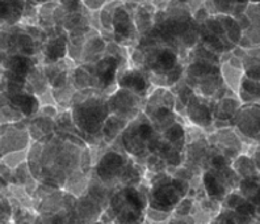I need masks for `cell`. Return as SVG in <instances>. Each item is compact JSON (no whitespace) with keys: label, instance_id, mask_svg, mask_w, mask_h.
I'll use <instances>...</instances> for the list:
<instances>
[{"label":"cell","instance_id":"cell-4","mask_svg":"<svg viewBox=\"0 0 260 224\" xmlns=\"http://www.w3.org/2000/svg\"><path fill=\"white\" fill-rule=\"evenodd\" d=\"M162 139L143 110L134 120L129 122L126 129L121 134V144L122 150L126 152L136 163L146 164L150 156L156 151Z\"/></svg>","mask_w":260,"mask_h":224},{"label":"cell","instance_id":"cell-5","mask_svg":"<svg viewBox=\"0 0 260 224\" xmlns=\"http://www.w3.org/2000/svg\"><path fill=\"white\" fill-rule=\"evenodd\" d=\"M147 194L137 186L114 190L104 214L116 224H143L147 212Z\"/></svg>","mask_w":260,"mask_h":224},{"label":"cell","instance_id":"cell-14","mask_svg":"<svg viewBox=\"0 0 260 224\" xmlns=\"http://www.w3.org/2000/svg\"><path fill=\"white\" fill-rule=\"evenodd\" d=\"M185 111H187L188 118L190 122L194 123L196 126L208 129L213 126V101L204 98L201 96L194 93L189 98L188 104L185 105Z\"/></svg>","mask_w":260,"mask_h":224},{"label":"cell","instance_id":"cell-32","mask_svg":"<svg viewBox=\"0 0 260 224\" xmlns=\"http://www.w3.org/2000/svg\"><path fill=\"white\" fill-rule=\"evenodd\" d=\"M92 224H105V223H103V221H98V223H92Z\"/></svg>","mask_w":260,"mask_h":224},{"label":"cell","instance_id":"cell-31","mask_svg":"<svg viewBox=\"0 0 260 224\" xmlns=\"http://www.w3.org/2000/svg\"><path fill=\"white\" fill-rule=\"evenodd\" d=\"M4 88H6V80H4L3 73H2V71H0V92L4 91Z\"/></svg>","mask_w":260,"mask_h":224},{"label":"cell","instance_id":"cell-34","mask_svg":"<svg viewBox=\"0 0 260 224\" xmlns=\"http://www.w3.org/2000/svg\"><path fill=\"white\" fill-rule=\"evenodd\" d=\"M209 224H214V223H209Z\"/></svg>","mask_w":260,"mask_h":224},{"label":"cell","instance_id":"cell-10","mask_svg":"<svg viewBox=\"0 0 260 224\" xmlns=\"http://www.w3.org/2000/svg\"><path fill=\"white\" fill-rule=\"evenodd\" d=\"M235 172L230 171L229 167L219 169H208L204 173V189L208 197L212 199H225L232 193L233 181L232 174Z\"/></svg>","mask_w":260,"mask_h":224},{"label":"cell","instance_id":"cell-18","mask_svg":"<svg viewBox=\"0 0 260 224\" xmlns=\"http://www.w3.org/2000/svg\"><path fill=\"white\" fill-rule=\"evenodd\" d=\"M250 19V28L243 33L241 41H247L246 49L260 46V3H248L244 11Z\"/></svg>","mask_w":260,"mask_h":224},{"label":"cell","instance_id":"cell-30","mask_svg":"<svg viewBox=\"0 0 260 224\" xmlns=\"http://www.w3.org/2000/svg\"><path fill=\"white\" fill-rule=\"evenodd\" d=\"M146 215L149 216L151 220L154 221H162L165 220L166 218H168L167 212H162V211H158V210H152V208H147V212Z\"/></svg>","mask_w":260,"mask_h":224},{"label":"cell","instance_id":"cell-19","mask_svg":"<svg viewBox=\"0 0 260 224\" xmlns=\"http://www.w3.org/2000/svg\"><path fill=\"white\" fill-rule=\"evenodd\" d=\"M239 193L254 210V216L260 220V174L246 177L239 183Z\"/></svg>","mask_w":260,"mask_h":224},{"label":"cell","instance_id":"cell-27","mask_svg":"<svg viewBox=\"0 0 260 224\" xmlns=\"http://www.w3.org/2000/svg\"><path fill=\"white\" fill-rule=\"evenodd\" d=\"M233 171L237 174L243 176V178L257 174V169L255 167L254 160L247 158V156H239V158L235 159L234 164H233Z\"/></svg>","mask_w":260,"mask_h":224},{"label":"cell","instance_id":"cell-15","mask_svg":"<svg viewBox=\"0 0 260 224\" xmlns=\"http://www.w3.org/2000/svg\"><path fill=\"white\" fill-rule=\"evenodd\" d=\"M104 211V206L89 193L83 192V194H80L76 199L75 214L78 224L98 223L102 219Z\"/></svg>","mask_w":260,"mask_h":224},{"label":"cell","instance_id":"cell-20","mask_svg":"<svg viewBox=\"0 0 260 224\" xmlns=\"http://www.w3.org/2000/svg\"><path fill=\"white\" fill-rule=\"evenodd\" d=\"M239 107H241V104L238 102V100H235V97H229L225 95L223 97L213 101V121H214V123H233ZM214 123H213V126H214Z\"/></svg>","mask_w":260,"mask_h":224},{"label":"cell","instance_id":"cell-9","mask_svg":"<svg viewBox=\"0 0 260 224\" xmlns=\"http://www.w3.org/2000/svg\"><path fill=\"white\" fill-rule=\"evenodd\" d=\"M20 122L0 125V154L6 156L13 152H20L29 145L30 136L28 133V125Z\"/></svg>","mask_w":260,"mask_h":224},{"label":"cell","instance_id":"cell-22","mask_svg":"<svg viewBox=\"0 0 260 224\" xmlns=\"http://www.w3.org/2000/svg\"><path fill=\"white\" fill-rule=\"evenodd\" d=\"M55 131V117H50L38 111L35 117L28 122V133L35 142L41 140L49 134Z\"/></svg>","mask_w":260,"mask_h":224},{"label":"cell","instance_id":"cell-29","mask_svg":"<svg viewBox=\"0 0 260 224\" xmlns=\"http://www.w3.org/2000/svg\"><path fill=\"white\" fill-rule=\"evenodd\" d=\"M190 210H192V201H190V199L184 198L180 203H179L178 207L175 208V214L184 215V216H187V215H189Z\"/></svg>","mask_w":260,"mask_h":224},{"label":"cell","instance_id":"cell-23","mask_svg":"<svg viewBox=\"0 0 260 224\" xmlns=\"http://www.w3.org/2000/svg\"><path fill=\"white\" fill-rule=\"evenodd\" d=\"M10 104L13 105L16 109H19L25 118L35 117L36 114L40 111V109H41L40 98L26 91L20 92V93H16V95H11Z\"/></svg>","mask_w":260,"mask_h":224},{"label":"cell","instance_id":"cell-8","mask_svg":"<svg viewBox=\"0 0 260 224\" xmlns=\"http://www.w3.org/2000/svg\"><path fill=\"white\" fill-rule=\"evenodd\" d=\"M142 100L143 98L141 96L136 95L127 89H114L108 95L109 114L126 121L134 120L142 111L141 110Z\"/></svg>","mask_w":260,"mask_h":224},{"label":"cell","instance_id":"cell-2","mask_svg":"<svg viewBox=\"0 0 260 224\" xmlns=\"http://www.w3.org/2000/svg\"><path fill=\"white\" fill-rule=\"evenodd\" d=\"M71 118L78 135L87 144H98L102 140V131L109 117L108 95L98 89L75 92L71 100Z\"/></svg>","mask_w":260,"mask_h":224},{"label":"cell","instance_id":"cell-25","mask_svg":"<svg viewBox=\"0 0 260 224\" xmlns=\"http://www.w3.org/2000/svg\"><path fill=\"white\" fill-rule=\"evenodd\" d=\"M129 122L130 121L122 120V118L109 114V117L107 118V121L104 123V127H103L102 140H104L108 144L112 143L114 139H117L122 134V131L126 129Z\"/></svg>","mask_w":260,"mask_h":224},{"label":"cell","instance_id":"cell-28","mask_svg":"<svg viewBox=\"0 0 260 224\" xmlns=\"http://www.w3.org/2000/svg\"><path fill=\"white\" fill-rule=\"evenodd\" d=\"M22 120H28V118L24 117L21 111L16 109L13 105L8 104L6 106L0 107V125L20 122Z\"/></svg>","mask_w":260,"mask_h":224},{"label":"cell","instance_id":"cell-21","mask_svg":"<svg viewBox=\"0 0 260 224\" xmlns=\"http://www.w3.org/2000/svg\"><path fill=\"white\" fill-rule=\"evenodd\" d=\"M26 0H0V25L13 26L21 21Z\"/></svg>","mask_w":260,"mask_h":224},{"label":"cell","instance_id":"cell-35","mask_svg":"<svg viewBox=\"0 0 260 224\" xmlns=\"http://www.w3.org/2000/svg\"><path fill=\"white\" fill-rule=\"evenodd\" d=\"M143 224H146V223H143Z\"/></svg>","mask_w":260,"mask_h":224},{"label":"cell","instance_id":"cell-26","mask_svg":"<svg viewBox=\"0 0 260 224\" xmlns=\"http://www.w3.org/2000/svg\"><path fill=\"white\" fill-rule=\"evenodd\" d=\"M252 216L242 212L235 211L232 208L223 207L222 211L217 215L216 220L213 221L214 224H251Z\"/></svg>","mask_w":260,"mask_h":224},{"label":"cell","instance_id":"cell-33","mask_svg":"<svg viewBox=\"0 0 260 224\" xmlns=\"http://www.w3.org/2000/svg\"><path fill=\"white\" fill-rule=\"evenodd\" d=\"M0 71H2V67H0Z\"/></svg>","mask_w":260,"mask_h":224},{"label":"cell","instance_id":"cell-17","mask_svg":"<svg viewBox=\"0 0 260 224\" xmlns=\"http://www.w3.org/2000/svg\"><path fill=\"white\" fill-rule=\"evenodd\" d=\"M107 54V41L99 33L93 35H87L86 41L82 46V64H91L102 59Z\"/></svg>","mask_w":260,"mask_h":224},{"label":"cell","instance_id":"cell-13","mask_svg":"<svg viewBox=\"0 0 260 224\" xmlns=\"http://www.w3.org/2000/svg\"><path fill=\"white\" fill-rule=\"evenodd\" d=\"M233 125H235L243 135L260 142V105L254 102L239 107Z\"/></svg>","mask_w":260,"mask_h":224},{"label":"cell","instance_id":"cell-6","mask_svg":"<svg viewBox=\"0 0 260 224\" xmlns=\"http://www.w3.org/2000/svg\"><path fill=\"white\" fill-rule=\"evenodd\" d=\"M189 192V183L178 176L162 174L158 180L152 181L147 193L149 208L162 212L175 211L179 203L185 198Z\"/></svg>","mask_w":260,"mask_h":224},{"label":"cell","instance_id":"cell-3","mask_svg":"<svg viewBox=\"0 0 260 224\" xmlns=\"http://www.w3.org/2000/svg\"><path fill=\"white\" fill-rule=\"evenodd\" d=\"M92 172L91 177L112 193L124 186H137L141 181L138 164L124 150H109L103 154Z\"/></svg>","mask_w":260,"mask_h":224},{"label":"cell","instance_id":"cell-24","mask_svg":"<svg viewBox=\"0 0 260 224\" xmlns=\"http://www.w3.org/2000/svg\"><path fill=\"white\" fill-rule=\"evenodd\" d=\"M154 8L150 6H138L137 10L134 11L133 21L136 25L137 33H141L145 35L151 30L154 21H155V13H154Z\"/></svg>","mask_w":260,"mask_h":224},{"label":"cell","instance_id":"cell-16","mask_svg":"<svg viewBox=\"0 0 260 224\" xmlns=\"http://www.w3.org/2000/svg\"><path fill=\"white\" fill-rule=\"evenodd\" d=\"M41 54L44 58V64L58 63L60 60L66 59L69 55V37L67 34H55L48 37V40L42 44Z\"/></svg>","mask_w":260,"mask_h":224},{"label":"cell","instance_id":"cell-7","mask_svg":"<svg viewBox=\"0 0 260 224\" xmlns=\"http://www.w3.org/2000/svg\"><path fill=\"white\" fill-rule=\"evenodd\" d=\"M121 62L122 59L120 58L111 54H105L102 59H99L95 63L86 64L92 75L95 89L105 93L113 84H117V75L121 69Z\"/></svg>","mask_w":260,"mask_h":224},{"label":"cell","instance_id":"cell-11","mask_svg":"<svg viewBox=\"0 0 260 224\" xmlns=\"http://www.w3.org/2000/svg\"><path fill=\"white\" fill-rule=\"evenodd\" d=\"M112 33L114 41L118 45H126L134 40V34L137 33L134 25L133 16L130 15L126 7L120 2L114 7L113 16H112Z\"/></svg>","mask_w":260,"mask_h":224},{"label":"cell","instance_id":"cell-1","mask_svg":"<svg viewBox=\"0 0 260 224\" xmlns=\"http://www.w3.org/2000/svg\"><path fill=\"white\" fill-rule=\"evenodd\" d=\"M26 164L37 182L74 194V188L88 178L91 152L79 135L54 131L30 145Z\"/></svg>","mask_w":260,"mask_h":224},{"label":"cell","instance_id":"cell-12","mask_svg":"<svg viewBox=\"0 0 260 224\" xmlns=\"http://www.w3.org/2000/svg\"><path fill=\"white\" fill-rule=\"evenodd\" d=\"M151 82L145 71L136 67H126L121 68L117 75V87L133 92L136 95L141 96L142 98L150 95L151 89Z\"/></svg>","mask_w":260,"mask_h":224}]
</instances>
